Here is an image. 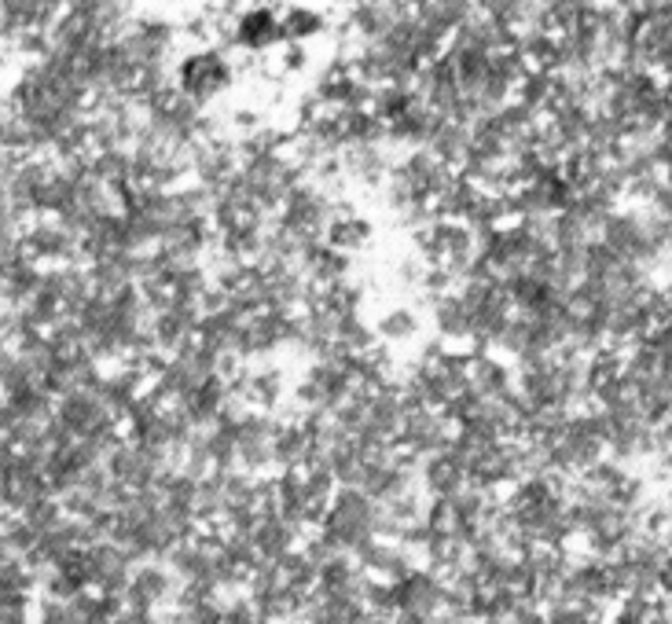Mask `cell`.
<instances>
[{
	"label": "cell",
	"instance_id": "obj_5",
	"mask_svg": "<svg viewBox=\"0 0 672 624\" xmlns=\"http://www.w3.org/2000/svg\"><path fill=\"white\" fill-rule=\"evenodd\" d=\"M280 30L283 45H316L319 37L330 34V12L319 8V0H283L280 8Z\"/></svg>",
	"mask_w": 672,
	"mask_h": 624
},
{
	"label": "cell",
	"instance_id": "obj_2",
	"mask_svg": "<svg viewBox=\"0 0 672 624\" xmlns=\"http://www.w3.org/2000/svg\"><path fill=\"white\" fill-rule=\"evenodd\" d=\"M280 8H283V0H247V4H239L228 23L225 48L236 52V56H250V59L272 56V52L283 45Z\"/></svg>",
	"mask_w": 672,
	"mask_h": 624
},
{
	"label": "cell",
	"instance_id": "obj_1",
	"mask_svg": "<svg viewBox=\"0 0 672 624\" xmlns=\"http://www.w3.org/2000/svg\"><path fill=\"white\" fill-rule=\"evenodd\" d=\"M236 81H239L236 52H228L225 45H195L187 52H176L173 59L176 92H184L203 111H214L236 89Z\"/></svg>",
	"mask_w": 672,
	"mask_h": 624
},
{
	"label": "cell",
	"instance_id": "obj_4",
	"mask_svg": "<svg viewBox=\"0 0 672 624\" xmlns=\"http://www.w3.org/2000/svg\"><path fill=\"white\" fill-rule=\"evenodd\" d=\"M393 169L412 184V188L423 195L426 202L437 199V191L456 177V169L448 162H441L430 147H408V151H397L393 158Z\"/></svg>",
	"mask_w": 672,
	"mask_h": 624
},
{
	"label": "cell",
	"instance_id": "obj_6",
	"mask_svg": "<svg viewBox=\"0 0 672 624\" xmlns=\"http://www.w3.org/2000/svg\"><path fill=\"white\" fill-rule=\"evenodd\" d=\"M375 327V338L390 349V346H408V342H419L423 335V316H419L415 305L408 302H397V305H386V309L371 320Z\"/></svg>",
	"mask_w": 672,
	"mask_h": 624
},
{
	"label": "cell",
	"instance_id": "obj_7",
	"mask_svg": "<svg viewBox=\"0 0 672 624\" xmlns=\"http://www.w3.org/2000/svg\"><path fill=\"white\" fill-rule=\"evenodd\" d=\"M272 67L269 74L272 78H302V74H308V67H313V45H280L272 52Z\"/></svg>",
	"mask_w": 672,
	"mask_h": 624
},
{
	"label": "cell",
	"instance_id": "obj_3",
	"mask_svg": "<svg viewBox=\"0 0 672 624\" xmlns=\"http://www.w3.org/2000/svg\"><path fill=\"white\" fill-rule=\"evenodd\" d=\"M324 243L330 250H338V254L357 258L375 243V221L364 210H357V202H353L349 195H342V199H335V206H330Z\"/></svg>",
	"mask_w": 672,
	"mask_h": 624
},
{
	"label": "cell",
	"instance_id": "obj_8",
	"mask_svg": "<svg viewBox=\"0 0 672 624\" xmlns=\"http://www.w3.org/2000/svg\"><path fill=\"white\" fill-rule=\"evenodd\" d=\"M408 4H412V0H408Z\"/></svg>",
	"mask_w": 672,
	"mask_h": 624
}]
</instances>
